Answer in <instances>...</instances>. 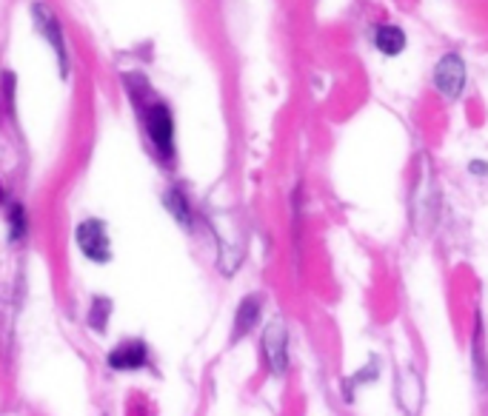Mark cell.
I'll return each mask as SVG.
<instances>
[{"label":"cell","mask_w":488,"mask_h":416,"mask_svg":"<svg viewBox=\"0 0 488 416\" xmlns=\"http://www.w3.org/2000/svg\"><path fill=\"white\" fill-rule=\"evenodd\" d=\"M380 376V365L377 363H368L357 376H351V380L346 382V400H348V393H351V388H360L363 382H372V380H377Z\"/></svg>","instance_id":"12"},{"label":"cell","mask_w":488,"mask_h":416,"mask_svg":"<svg viewBox=\"0 0 488 416\" xmlns=\"http://www.w3.org/2000/svg\"><path fill=\"white\" fill-rule=\"evenodd\" d=\"M143 123H146V134L154 146V151L161 154V160L171 163L174 157V121L166 103H149L143 109Z\"/></svg>","instance_id":"1"},{"label":"cell","mask_w":488,"mask_h":416,"mask_svg":"<svg viewBox=\"0 0 488 416\" xmlns=\"http://www.w3.org/2000/svg\"><path fill=\"white\" fill-rule=\"evenodd\" d=\"M397 405L408 413L417 416L420 405H423V380L415 368H405V373H397Z\"/></svg>","instance_id":"7"},{"label":"cell","mask_w":488,"mask_h":416,"mask_svg":"<svg viewBox=\"0 0 488 416\" xmlns=\"http://www.w3.org/2000/svg\"><path fill=\"white\" fill-rule=\"evenodd\" d=\"M109 311H112V303L106 300V296H97V300L92 303V308H89V325H94L97 331H103L106 320H109Z\"/></svg>","instance_id":"10"},{"label":"cell","mask_w":488,"mask_h":416,"mask_svg":"<svg viewBox=\"0 0 488 416\" xmlns=\"http://www.w3.org/2000/svg\"><path fill=\"white\" fill-rule=\"evenodd\" d=\"M434 89L443 101H457L465 89V63L457 52L443 54L434 66Z\"/></svg>","instance_id":"2"},{"label":"cell","mask_w":488,"mask_h":416,"mask_svg":"<svg viewBox=\"0 0 488 416\" xmlns=\"http://www.w3.org/2000/svg\"><path fill=\"white\" fill-rule=\"evenodd\" d=\"M32 15H34V24H37V29H41V34L46 37L49 46H52V49H54V54H57V63H61V74H66V72H69L66 41H63V29H61V24H57L54 12H52L46 4H34Z\"/></svg>","instance_id":"5"},{"label":"cell","mask_w":488,"mask_h":416,"mask_svg":"<svg viewBox=\"0 0 488 416\" xmlns=\"http://www.w3.org/2000/svg\"><path fill=\"white\" fill-rule=\"evenodd\" d=\"M263 360L275 376H283L288 371V331L283 320L268 323V328L263 331Z\"/></svg>","instance_id":"3"},{"label":"cell","mask_w":488,"mask_h":416,"mask_svg":"<svg viewBox=\"0 0 488 416\" xmlns=\"http://www.w3.org/2000/svg\"><path fill=\"white\" fill-rule=\"evenodd\" d=\"M166 206L171 208V214L178 217L181 223L191 226V214H189V203H186V197L181 191H169L166 194Z\"/></svg>","instance_id":"11"},{"label":"cell","mask_w":488,"mask_h":416,"mask_svg":"<svg viewBox=\"0 0 488 416\" xmlns=\"http://www.w3.org/2000/svg\"><path fill=\"white\" fill-rule=\"evenodd\" d=\"M472 171H474V174H485L488 166H483V160H474V163H472Z\"/></svg>","instance_id":"14"},{"label":"cell","mask_w":488,"mask_h":416,"mask_svg":"<svg viewBox=\"0 0 488 416\" xmlns=\"http://www.w3.org/2000/svg\"><path fill=\"white\" fill-rule=\"evenodd\" d=\"M146 363H149V348L141 340L121 343L109 353V368H114V371H138Z\"/></svg>","instance_id":"6"},{"label":"cell","mask_w":488,"mask_h":416,"mask_svg":"<svg viewBox=\"0 0 488 416\" xmlns=\"http://www.w3.org/2000/svg\"><path fill=\"white\" fill-rule=\"evenodd\" d=\"M77 248H81L89 260L94 263H106L112 254V243H109V231L103 220H83L77 226Z\"/></svg>","instance_id":"4"},{"label":"cell","mask_w":488,"mask_h":416,"mask_svg":"<svg viewBox=\"0 0 488 416\" xmlns=\"http://www.w3.org/2000/svg\"><path fill=\"white\" fill-rule=\"evenodd\" d=\"M260 311H263L260 296H246V300L240 303V308H238V316H234V334H231V340H240V336H246L251 328H255L258 320H260Z\"/></svg>","instance_id":"9"},{"label":"cell","mask_w":488,"mask_h":416,"mask_svg":"<svg viewBox=\"0 0 488 416\" xmlns=\"http://www.w3.org/2000/svg\"><path fill=\"white\" fill-rule=\"evenodd\" d=\"M9 226H12V240H21L26 234V211L21 206L9 208Z\"/></svg>","instance_id":"13"},{"label":"cell","mask_w":488,"mask_h":416,"mask_svg":"<svg viewBox=\"0 0 488 416\" xmlns=\"http://www.w3.org/2000/svg\"><path fill=\"white\" fill-rule=\"evenodd\" d=\"M372 44L377 52H383L386 57H397L405 52V32L395 24H377L372 29Z\"/></svg>","instance_id":"8"}]
</instances>
